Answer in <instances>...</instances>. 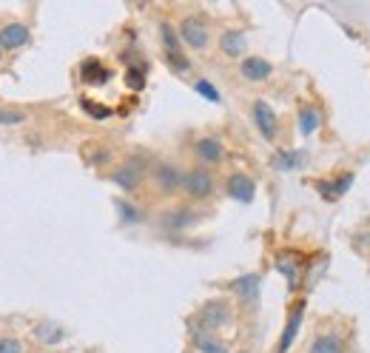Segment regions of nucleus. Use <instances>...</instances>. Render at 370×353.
<instances>
[{
    "instance_id": "obj_20",
    "label": "nucleus",
    "mask_w": 370,
    "mask_h": 353,
    "mask_svg": "<svg viewBox=\"0 0 370 353\" xmlns=\"http://www.w3.org/2000/svg\"><path fill=\"white\" fill-rule=\"evenodd\" d=\"M311 353H342V339L333 336V334H322L314 339Z\"/></svg>"
},
{
    "instance_id": "obj_2",
    "label": "nucleus",
    "mask_w": 370,
    "mask_h": 353,
    "mask_svg": "<svg viewBox=\"0 0 370 353\" xmlns=\"http://www.w3.org/2000/svg\"><path fill=\"white\" fill-rule=\"evenodd\" d=\"M143 171H145L143 160H140V157H134V160H129L122 168H117L111 180H114V186H120L122 191H134V188L143 183Z\"/></svg>"
},
{
    "instance_id": "obj_1",
    "label": "nucleus",
    "mask_w": 370,
    "mask_h": 353,
    "mask_svg": "<svg viewBox=\"0 0 370 353\" xmlns=\"http://www.w3.org/2000/svg\"><path fill=\"white\" fill-rule=\"evenodd\" d=\"M197 322H200L202 331H217V328H223L231 322V305L225 299H211V302L202 305Z\"/></svg>"
},
{
    "instance_id": "obj_17",
    "label": "nucleus",
    "mask_w": 370,
    "mask_h": 353,
    "mask_svg": "<svg viewBox=\"0 0 370 353\" xmlns=\"http://www.w3.org/2000/svg\"><path fill=\"white\" fill-rule=\"evenodd\" d=\"M307 160L305 151H276L273 154V168H280V171H293V168H302Z\"/></svg>"
},
{
    "instance_id": "obj_18",
    "label": "nucleus",
    "mask_w": 370,
    "mask_h": 353,
    "mask_svg": "<svg viewBox=\"0 0 370 353\" xmlns=\"http://www.w3.org/2000/svg\"><path fill=\"white\" fill-rule=\"evenodd\" d=\"M319 126H322V117H319V111H316V108L307 106V108H302V111H299V131H302L305 137H311Z\"/></svg>"
},
{
    "instance_id": "obj_8",
    "label": "nucleus",
    "mask_w": 370,
    "mask_h": 353,
    "mask_svg": "<svg viewBox=\"0 0 370 353\" xmlns=\"http://www.w3.org/2000/svg\"><path fill=\"white\" fill-rule=\"evenodd\" d=\"M231 288L236 290V297L248 305H257L259 302V288H262V279L257 274H245V277H236L231 282Z\"/></svg>"
},
{
    "instance_id": "obj_16",
    "label": "nucleus",
    "mask_w": 370,
    "mask_h": 353,
    "mask_svg": "<svg viewBox=\"0 0 370 353\" xmlns=\"http://www.w3.org/2000/svg\"><path fill=\"white\" fill-rule=\"evenodd\" d=\"M220 49L228 54V57H239L245 49H248V40H245V32H236V28H228L220 38Z\"/></svg>"
},
{
    "instance_id": "obj_26",
    "label": "nucleus",
    "mask_w": 370,
    "mask_h": 353,
    "mask_svg": "<svg viewBox=\"0 0 370 353\" xmlns=\"http://www.w3.org/2000/svg\"><path fill=\"white\" fill-rule=\"evenodd\" d=\"M26 120L23 111H12V108H0V126H20Z\"/></svg>"
},
{
    "instance_id": "obj_19",
    "label": "nucleus",
    "mask_w": 370,
    "mask_h": 353,
    "mask_svg": "<svg viewBox=\"0 0 370 353\" xmlns=\"http://www.w3.org/2000/svg\"><path fill=\"white\" fill-rule=\"evenodd\" d=\"M35 336L43 342V345H54L63 339V328L57 325V322H40V325L35 328Z\"/></svg>"
},
{
    "instance_id": "obj_25",
    "label": "nucleus",
    "mask_w": 370,
    "mask_h": 353,
    "mask_svg": "<svg viewBox=\"0 0 370 353\" xmlns=\"http://www.w3.org/2000/svg\"><path fill=\"white\" fill-rule=\"evenodd\" d=\"M83 111L91 114L95 120H108V117H111V108H108V106H100V103H95V100H83Z\"/></svg>"
},
{
    "instance_id": "obj_3",
    "label": "nucleus",
    "mask_w": 370,
    "mask_h": 353,
    "mask_svg": "<svg viewBox=\"0 0 370 353\" xmlns=\"http://www.w3.org/2000/svg\"><path fill=\"white\" fill-rule=\"evenodd\" d=\"M228 197L231 199H236V202H254V197H257V183L251 180L248 174H242V171H236V174H231L228 176Z\"/></svg>"
},
{
    "instance_id": "obj_24",
    "label": "nucleus",
    "mask_w": 370,
    "mask_h": 353,
    "mask_svg": "<svg viewBox=\"0 0 370 353\" xmlns=\"http://www.w3.org/2000/svg\"><path fill=\"white\" fill-rule=\"evenodd\" d=\"M197 217L194 214H188V211H174L171 217H166V225L171 228V231H182L185 225H191Z\"/></svg>"
},
{
    "instance_id": "obj_22",
    "label": "nucleus",
    "mask_w": 370,
    "mask_h": 353,
    "mask_svg": "<svg viewBox=\"0 0 370 353\" xmlns=\"http://www.w3.org/2000/svg\"><path fill=\"white\" fill-rule=\"evenodd\" d=\"M126 85L131 88V92H143L145 88V66H131L126 72Z\"/></svg>"
},
{
    "instance_id": "obj_10",
    "label": "nucleus",
    "mask_w": 370,
    "mask_h": 353,
    "mask_svg": "<svg viewBox=\"0 0 370 353\" xmlns=\"http://www.w3.org/2000/svg\"><path fill=\"white\" fill-rule=\"evenodd\" d=\"M29 40H32V35H29V28L23 23H6V26H0V49H20Z\"/></svg>"
},
{
    "instance_id": "obj_7",
    "label": "nucleus",
    "mask_w": 370,
    "mask_h": 353,
    "mask_svg": "<svg viewBox=\"0 0 370 353\" xmlns=\"http://www.w3.org/2000/svg\"><path fill=\"white\" fill-rule=\"evenodd\" d=\"M254 123H257V129L262 131L265 140H276L280 123H276V114H273V108H271L265 100H257V103H254Z\"/></svg>"
},
{
    "instance_id": "obj_9",
    "label": "nucleus",
    "mask_w": 370,
    "mask_h": 353,
    "mask_svg": "<svg viewBox=\"0 0 370 353\" xmlns=\"http://www.w3.org/2000/svg\"><path fill=\"white\" fill-rule=\"evenodd\" d=\"M154 183L160 186V191H168L171 194V191L182 188V174L171 163H157V165H154Z\"/></svg>"
},
{
    "instance_id": "obj_21",
    "label": "nucleus",
    "mask_w": 370,
    "mask_h": 353,
    "mask_svg": "<svg viewBox=\"0 0 370 353\" xmlns=\"http://www.w3.org/2000/svg\"><path fill=\"white\" fill-rule=\"evenodd\" d=\"M160 35H163V43H166V54H182L179 38H177V32H174L171 23H160Z\"/></svg>"
},
{
    "instance_id": "obj_14",
    "label": "nucleus",
    "mask_w": 370,
    "mask_h": 353,
    "mask_svg": "<svg viewBox=\"0 0 370 353\" xmlns=\"http://www.w3.org/2000/svg\"><path fill=\"white\" fill-rule=\"evenodd\" d=\"M197 154H200L202 163H211V165L220 163L223 154H225L223 140H217V137H202V140H197Z\"/></svg>"
},
{
    "instance_id": "obj_6",
    "label": "nucleus",
    "mask_w": 370,
    "mask_h": 353,
    "mask_svg": "<svg viewBox=\"0 0 370 353\" xmlns=\"http://www.w3.org/2000/svg\"><path fill=\"white\" fill-rule=\"evenodd\" d=\"M276 271H280L288 279L291 290H296L302 285V259L293 251H285V254L276 256Z\"/></svg>"
},
{
    "instance_id": "obj_5",
    "label": "nucleus",
    "mask_w": 370,
    "mask_h": 353,
    "mask_svg": "<svg viewBox=\"0 0 370 353\" xmlns=\"http://www.w3.org/2000/svg\"><path fill=\"white\" fill-rule=\"evenodd\" d=\"M179 40L188 43L191 49H205L208 46V28L197 17H185L179 23Z\"/></svg>"
},
{
    "instance_id": "obj_30",
    "label": "nucleus",
    "mask_w": 370,
    "mask_h": 353,
    "mask_svg": "<svg viewBox=\"0 0 370 353\" xmlns=\"http://www.w3.org/2000/svg\"><path fill=\"white\" fill-rule=\"evenodd\" d=\"M0 60H3V49H0Z\"/></svg>"
},
{
    "instance_id": "obj_29",
    "label": "nucleus",
    "mask_w": 370,
    "mask_h": 353,
    "mask_svg": "<svg viewBox=\"0 0 370 353\" xmlns=\"http://www.w3.org/2000/svg\"><path fill=\"white\" fill-rule=\"evenodd\" d=\"M23 345L17 339H0V353H20Z\"/></svg>"
},
{
    "instance_id": "obj_13",
    "label": "nucleus",
    "mask_w": 370,
    "mask_h": 353,
    "mask_svg": "<svg viewBox=\"0 0 370 353\" xmlns=\"http://www.w3.org/2000/svg\"><path fill=\"white\" fill-rule=\"evenodd\" d=\"M80 77H83L88 85H103V83L111 80V72H108L100 60L88 57V60H83V66H80Z\"/></svg>"
},
{
    "instance_id": "obj_27",
    "label": "nucleus",
    "mask_w": 370,
    "mask_h": 353,
    "mask_svg": "<svg viewBox=\"0 0 370 353\" xmlns=\"http://www.w3.org/2000/svg\"><path fill=\"white\" fill-rule=\"evenodd\" d=\"M194 88H197V92H200L205 100H211V103H220V100H223V97H220V92H217V88H214L208 80H197V85H194Z\"/></svg>"
},
{
    "instance_id": "obj_11",
    "label": "nucleus",
    "mask_w": 370,
    "mask_h": 353,
    "mask_svg": "<svg viewBox=\"0 0 370 353\" xmlns=\"http://www.w3.org/2000/svg\"><path fill=\"white\" fill-rule=\"evenodd\" d=\"M302 316H305V302H296V308H293V313H291V319H288V325H285V331H282V336H280V345H276V353H288V347L293 345V339H296V334H299Z\"/></svg>"
},
{
    "instance_id": "obj_28",
    "label": "nucleus",
    "mask_w": 370,
    "mask_h": 353,
    "mask_svg": "<svg viewBox=\"0 0 370 353\" xmlns=\"http://www.w3.org/2000/svg\"><path fill=\"white\" fill-rule=\"evenodd\" d=\"M117 208H120V214H122V217L131 220V222H137V220H140V211L134 208V205H129V202H117Z\"/></svg>"
},
{
    "instance_id": "obj_15",
    "label": "nucleus",
    "mask_w": 370,
    "mask_h": 353,
    "mask_svg": "<svg viewBox=\"0 0 370 353\" xmlns=\"http://www.w3.org/2000/svg\"><path fill=\"white\" fill-rule=\"evenodd\" d=\"M351 186H353V174H342V176H339V180H333V183L319 180V183H316V191H319L325 199H339Z\"/></svg>"
},
{
    "instance_id": "obj_23",
    "label": "nucleus",
    "mask_w": 370,
    "mask_h": 353,
    "mask_svg": "<svg viewBox=\"0 0 370 353\" xmlns=\"http://www.w3.org/2000/svg\"><path fill=\"white\" fill-rule=\"evenodd\" d=\"M197 347H200L202 353H228V347H225L220 339H211V336H205V334H197Z\"/></svg>"
},
{
    "instance_id": "obj_12",
    "label": "nucleus",
    "mask_w": 370,
    "mask_h": 353,
    "mask_svg": "<svg viewBox=\"0 0 370 353\" xmlns=\"http://www.w3.org/2000/svg\"><path fill=\"white\" fill-rule=\"evenodd\" d=\"M239 72H242V77H245V80L259 83V80H268V77H271L273 66L265 60V57H245L242 66H239Z\"/></svg>"
},
{
    "instance_id": "obj_4",
    "label": "nucleus",
    "mask_w": 370,
    "mask_h": 353,
    "mask_svg": "<svg viewBox=\"0 0 370 353\" xmlns=\"http://www.w3.org/2000/svg\"><path fill=\"white\" fill-rule=\"evenodd\" d=\"M182 188L188 191L191 197L202 199V197H208L214 191V176L205 168H194V171H188V174L182 176Z\"/></svg>"
}]
</instances>
